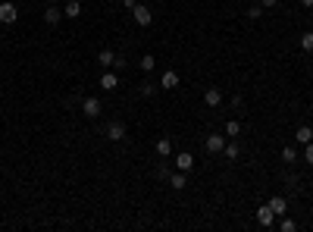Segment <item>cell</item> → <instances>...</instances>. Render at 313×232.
<instances>
[{
    "label": "cell",
    "instance_id": "1",
    "mask_svg": "<svg viewBox=\"0 0 313 232\" xmlns=\"http://www.w3.org/2000/svg\"><path fill=\"white\" fill-rule=\"evenodd\" d=\"M132 19H135L141 29H148V25L154 22V10H150L148 3H135V10H132Z\"/></svg>",
    "mask_w": 313,
    "mask_h": 232
},
{
    "label": "cell",
    "instance_id": "2",
    "mask_svg": "<svg viewBox=\"0 0 313 232\" xmlns=\"http://www.w3.org/2000/svg\"><path fill=\"white\" fill-rule=\"evenodd\" d=\"M125 132H129V129H125V123H122V119H113V123H106L104 135L110 138V141H122V138H125Z\"/></svg>",
    "mask_w": 313,
    "mask_h": 232
},
{
    "label": "cell",
    "instance_id": "3",
    "mask_svg": "<svg viewBox=\"0 0 313 232\" xmlns=\"http://www.w3.org/2000/svg\"><path fill=\"white\" fill-rule=\"evenodd\" d=\"M16 19H19V10H16V3L3 0V3H0V22H3V25H13Z\"/></svg>",
    "mask_w": 313,
    "mask_h": 232
},
{
    "label": "cell",
    "instance_id": "4",
    "mask_svg": "<svg viewBox=\"0 0 313 232\" xmlns=\"http://www.w3.org/2000/svg\"><path fill=\"white\" fill-rule=\"evenodd\" d=\"M101 110H104V104L97 101V97H85V101H82V113L88 119H97V116H101Z\"/></svg>",
    "mask_w": 313,
    "mask_h": 232
},
{
    "label": "cell",
    "instance_id": "5",
    "mask_svg": "<svg viewBox=\"0 0 313 232\" xmlns=\"http://www.w3.org/2000/svg\"><path fill=\"white\" fill-rule=\"evenodd\" d=\"M97 85H101L104 91H116V88H119V76H116V69H104V76H101V82H97Z\"/></svg>",
    "mask_w": 313,
    "mask_h": 232
},
{
    "label": "cell",
    "instance_id": "6",
    "mask_svg": "<svg viewBox=\"0 0 313 232\" xmlns=\"http://www.w3.org/2000/svg\"><path fill=\"white\" fill-rule=\"evenodd\" d=\"M179 82H182V78H179V72H176V69H166L163 76H160V88H166V91L179 88Z\"/></svg>",
    "mask_w": 313,
    "mask_h": 232
},
{
    "label": "cell",
    "instance_id": "7",
    "mask_svg": "<svg viewBox=\"0 0 313 232\" xmlns=\"http://www.w3.org/2000/svg\"><path fill=\"white\" fill-rule=\"evenodd\" d=\"M272 220H276V214H272V207H269V204L257 207V223H260L263 229H269V226H272Z\"/></svg>",
    "mask_w": 313,
    "mask_h": 232
},
{
    "label": "cell",
    "instance_id": "8",
    "mask_svg": "<svg viewBox=\"0 0 313 232\" xmlns=\"http://www.w3.org/2000/svg\"><path fill=\"white\" fill-rule=\"evenodd\" d=\"M204 148H207L210 154H223V148H225V135H207Z\"/></svg>",
    "mask_w": 313,
    "mask_h": 232
},
{
    "label": "cell",
    "instance_id": "9",
    "mask_svg": "<svg viewBox=\"0 0 313 232\" xmlns=\"http://www.w3.org/2000/svg\"><path fill=\"white\" fill-rule=\"evenodd\" d=\"M60 19H63V10H60L57 3H50L47 10H44V22L47 25H60Z\"/></svg>",
    "mask_w": 313,
    "mask_h": 232
},
{
    "label": "cell",
    "instance_id": "10",
    "mask_svg": "<svg viewBox=\"0 0 313 232\" xmlns=\"http://www.w3.org/2000/svg\"><path fill=\"white\" fill-rule=\"evenodd\" d=\"M204 104H207V107H219V104H223V91L219 88H207L204 91Z\"/></svg>",
    "mask_w": 313,
    "mask_h": 232
},
{
    "label": "cell",
    "instance_id": "11",
    "mask_svg": "<svg viewBox=\"0 0 313 232\" xmlns=\"http://www.w3.org/2000/svg\"><path fill=\"white\" fill-rule=\"evenodd\" d=\"M269 207H272V214H276V217H285V210H288V201H285L282 195H276V198H269Z\"/></svg>",
    "mask_w": 313,
    "mask_h": 232
},
{
    "label": "cell",
    "instance_id": "12",
    "mask_svg": "<svg viewBox=\"0 0 313 232\" xmlns=\"http://www.w3.org/2000/svg\"><path fill=\"white\" fill-rule=\"evenodd\" d=\"M63 16H69V19H78V16H82V3H78V0H66V6H63Z\"/></svg>",
    "mask_w": 313,
    "mask_h": 232
},
{
    "label": "cell",
    "instance_id": "13",
    "mask_svg": "<svg viewBox=\"0 0 313 232\" xmlns=\"http://www.w3.org/2000/svg\"><path fill=\"white\" fill-rule=\"evenodd\" d=\"M191 167H194V157H191V154H185V151H182V154L176 157V170H182V173H188Z\"/></svg>",
    "mask_w": 313,
    "mask_h": 232
},
{
    "label": "cell",
    "instance_id": "14",
    "mask_svg": "<svg viewBox=\"0 0 313 232\" xmlns=\"http://www.w3.org/2000/svg\"><path fill=\"white\" fill-rule=\"evenodd\" d=\"M295 141H298V144H307V141H313V129H310V125H298Z\"/></svg>",
    "mask_w": 313,
    "mask_h": 232
},
{
    "label": "cell",
    "instance_id": "15",
    "mask_svg": "<svg viewBox=\"0 0 313 232\" xmlns=\"http://www.w3.org/2000/svg\"><path fill=\"white\" fill-rule=\"evenodd\" d=\"M185 185H188V176L182 173V170H179V173H172L169 176V188H176V191H182Z\"/></svg>",
    "mask_w": 313,
    "mask_h": 232
},
{
    "label": "cell",
    "instance_id": "16",
    "mask_svg": "<svg viewBox=\"0 0 313 232\" xmlns=\"http://www.w3.org/2000/svg\"><path fill=\"white\" fill-rule=\"evenodd\" d=\"M238 154H241V148H238L235 141H225V148H223V157H225V160H238Z\"/></svg>",
    "mask_w": 313,
    "mask_h": 232
},
{
    "label": "cell",
    "instance_id": "17",
    "mask_svg": "<svg viewBox=\"0 0 313 232\" xmlns=\"http://www.w3.org/2000/svg\"><path fill=\"white\" fill-rule=\"evenodd\" d=\"M172 154V141L169 138H157V157H169Z\"/></svg>",
    "mask_w": 313,
    "mask_h": 232
},
{
    "label": "cell",
    "instance_id": "18",
    "mask_svg": "<svg viewBox=\"0 0 313 232\" xmlns=\"http://www.w3.org/2000/svg\"><path fill=\"white\" fill-rule=\"evenodd\" d=\"M113 60H116L113 50H101V54H97V63H101L104 69H113Z\"/></svg>",
    "mask_w": 313,
    "mask_h": 232
},
{
    "label": "cell",
    "instance_id": "19",
    "mask_svg": "<svg viewBox=\"0 0 313 232\" xmlns=\"http://www.w3.org/2000/svg\"><path fill=\"white\" fill-rule=\"evenodd\" d=\"M154 176H157V182H169V176H172V173H169V167H166V163L160 160V163H157V170H154Z\"/></svg>",
    "mask_w": 313,
    "mask_h": 232
},
{
    "label": "cell",
    "instance_id": "20",
    "mask_svg": "<svg viewBox=\"0 0 313 232\" xmlns=\"http://www.w3.org/2000/svg\"><path fill=\"white\" fill-rule=\"evenodd\" d=\"M138 66H141L144 72H154V66H157V57H154V54H144V57H141V63H138Z\"/></svg>",
    "mask_w": 313,
    "mask_h": 232
},
{
    "label": "cell",
    "instance_id": "21",
    "mask_svg": "<svg viewBox=\"0 0 313 232\" xmlns=\"http://www.w3.org/2000/svg\"><path fill=\"white\" fill-rule=\"evenodd\" d=\"M301 50L304 54H313V31H304L301 35Z\"/></svg>",
    "mask_w": 313,
    "mask_h": 232
},
{
    "label": "cell",
    "instance_id": "22",
    "mask_svg": "<svg viewBox=\"0 0 313 232\" xmlns=\"http://www.w3.org/2000/svg\"><path fill=\"white\" fill-rule=\"evenodd\" d=\"M282 160H285V163H295V160H298V151L291 148V144H285V148H282Z\"/></svg>",
    "mask_w": 313,
    "mask_h": 232
},
{
    "label": "cell",
    "instance_id": "23",
    "mask_svg": "<svg viewBox=\"0 0 313 232\" xmlns=\"http://www.w3.org/2000/svg\"><path fill=\"white\" fill-rule=\"evenodd\" d=\"M238 132H241V123H238V119H229V123H225V135H232V138H235Z\"/></svg>",
    "mask_w": 313,
    "mask_h": 232
},
{
    "label": "cell",
    "instance_id": "24",
    "mask_svg": "<svg viewBox=\"0 0 313 232\" xmlns=\"http://www.w3.org/2000/svg\"><path fill=\"white\" fill-rule=\"evenodd\" d=\"M141 94H144V97H154V94H157V85H154V82H141Z\"/></svg>",
    "mask_w": 313,
    "mask_h": 232
},
{
    "label": "cell",
    "instance_id": "25",
    "mask_svg": "<svg viewBox=\"0 0 313 232\" xmlns=\"http://www.w3.org/2000/svg\"><path fill=\"white\" fill-rule=\"evenodd\" d=\"M260 16H263V6H260V3L248 6V19H260Z\"/></svg>",
    "mask_w": 313,
    "mask_h": 232
},
{
    "label": "cell",
    "instance_id": "26",
    "mask_svg": "<svg viewBox=\"0 0 313 232\" xmlns=\"http://www.w3.org/2000/svg\"><path fill=\"white\" fill-rule=\"evenodd\" d=\"M304 160H307V167H313V141L304 144Z\"/></svg>",
    "mask_w": 313,
    "mask_h": 232
},
{
    "label": "cell",
    "instance_id": "27",
    "mask_svg": "<svg viewBox=\"0 0 313 232\" xmlns=\"http://www.w3.org/2000/svg\"><path fill=\"white\" fill-rule=\"evenodd\" d=\"M295 229H298V223L288 220V217H282V232H295Z\"/></svg>",
    "mask_w": 313,
    "mask_h": 232
},
{
    "label": "cell",
    "instance_id": "28",
    "mask_svg": "<svg viewBox=\"0 0 313 232\" xmlns=\"http://www.w3.org/2000/svg\"><path fill=\"white\" fill-rule=\"evenodd\" d=\"M113 69H116V72H119V69H125V57H119V54H116V60H113Z\"/></svg>",
    "mask_w": 313,
    "mask_h": 232
},
{
    "label": "cell",
    "instance_id": "29",
    "mask_svg": "<svg viewBox=\"0 0 313 232\" xmlns=\"http://www.w3.org/2000/svg\"><path fill=\"white\" fill-rule=\"evenodd\" d=\"M257 3H260L263 10H272V6H279V0H257Z\"/></svg>",
    "mask_w": 313,
    "mask_h": 232
},
{
    "label": "cell",
    "instance_id": "30",
    "mask_svg": "<svg viewBox=\"0 0 313 232\" xmlns=\"http://www.w3.org/2000/svg\"><path fill=\"white\" fill-rule=\"evenodd\" d=\"M122 3L129 6V10H135V3H138V0H122Z\"/></svg>",
    "mask_w": 313,
    "mask_h": 232
},
{
    "label": "cell",
    "instance_id": "31",
    "mask_svg": "<svg viewBox=\"0 0 313 232\" xmlns=\"http://www.w3.org/2000/svg\"><path fill=\"white\" fill-rule=\"evenodd\" d=\"M301 3H304V6H307V10H313V0H301Z\"/></svg>",
    "mask_w": 313,
    "mask_h": 232
},
{
    "label": "cell",
    "instance_id": "32",
    "mask_svg": "<svg viewBox=\"0 0 313 232\" xmlns=\"http://www.w3.org/2000/svg\"><path fill=\"white\" fill-rule=\"evenodd\" d=\"M47 3H57V0H47Z\"/></svg>",
    "mask_w": 313,
    "mask_h": 232
}]
</instances>
